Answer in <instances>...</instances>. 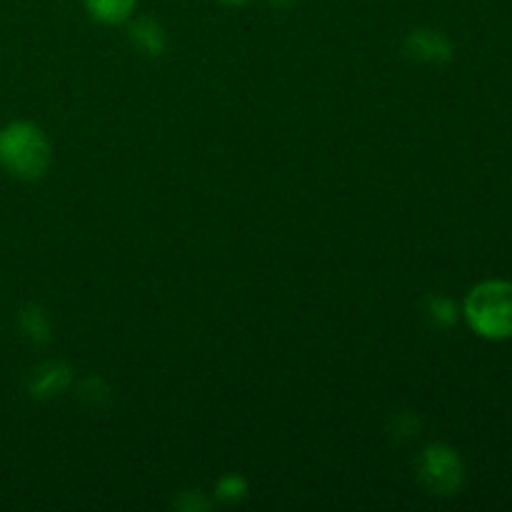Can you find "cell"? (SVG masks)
<instances>
[{
  "label": "cell",
  "mask_w": 512,
  "mask_h": 512,
  "mask_svg": "<svg viewBox=\"0 0 512 512\" xmlns=\"http://www.w3.org/2000/svg\"><path fill=\"white\" fill-rule=\"evenodd\" d=\"M138 0H85L90 18L103 25H118L133 15Z\"/></svg>",
  "instance_id": "cell-5"
},
{
  "label": "cell",
  "mask_w": 512,
  "mask_h": 512,
  "mask_svg": "<svg viewBox=\"0 0 512 512\" xmlns=\"http://www.w3.org/2000/svg\"><path fill=\"white\" fill-rule=\"evenodd\" d=\"M133 40L135 45L148 55H160L165 48L163 30H160V25H155L153 20H140V23H135Z\"/></svg>",
  "instance_id": "cell-6"
},
{
  "label": "cell",
  "mask_w": 512,
  "mask_h": 512,
  "mask_svg": "<svg viewBox=\"0 0 512 512\" xmlns=\"http://www.w3.org/2000/svg\"><path fill=\"white\" fill-rule=\"evenodd\" d=\"M220 3H225V5H245V3H248V0H220Z\"/></svg>",
  "instance_id": "cell-9"
},
{
  "label": "cell",
  "mask_w": 512,
  "mask_h": 512,
  "mask_svg": "<svg viewBox=\"0 0 512 512\" xmlns=\"http://www.w3.org/2000/svg\"><path fill=\"white\" fill-rule=\"evenodd\" d=\"M50 140L28 120H15L0 130V168L18 180H38L50 168Z\"/></svg>",
  "instance_id": "cell-1"
},
{
  "label": "cell",
  "mask_w": 512,
  "mask_h": 512,
  "mask_svg": "<svg viewBox=\"0 0 512 512\" xmlns=\"http://www.w3.org/2000/svg\"><path fill=\"white\" fill-rule=\"evenodd\" d=\"M433 310H435V320H440L443 325L455 323V318H458V310H455V305L445 298L435 300Z\"/></svg>",
  "instance_id": "cell-8"
},
{
  "label": "cell",
  "mask_w": 512,
  "mask_h": 512,
  "mask_svg": "<svg viewBox=\"0 0 512 512\" xmlns=\"http://www.w3.org/2000/svg\"><path fill=\"white\" fill-rule=\"evenodd\" d=\"M408 50L418 60H430V63H440V60H450V43L435 30H415L408 38Z\"/></svg>",
  "instance_id": "cell-4"
},
{
  "label": "cell",
  "mask_w": 512,
  "mask_h": 512,
  "mask_svg": "<svg viewBox=\"0 0 512 512\" xmlns=\"http://www.w3.org/2000/svg\"><path fill=\"white\" fill-rule=\"evenodd\" d=\"M465 320L475 335L485 340L512 338V283L510 280H485L465 298Z\"/></svg>",
  "instance_id": "cell-2"
},
{
  "label": "cell",
  "mask_w": 512,
  "mask_h": 512,
  "mask_svg": "<svg viewBox=\"0 0 512 512\" xmlns=\"http://www.w3.org/2000/svg\"><path fill=\"white\" fill-rule=\"evenodd\" d=\"M420 478L435 495L458 493L465 480L463 460L448 445H430L420 460Z\"/></svg>",
  "instance_id": "cell-3"
},
{
  "label": "cell",
  "mask_w": 512,
  "mask_h": 512,
  "mask_svg": "<svg viewBox=\"0 0 512 512\" xmlns=\"http://www.w3.org/2000/svg\"><path fill=\"white\" fill-rule=\"evenodd\" d=\"M218 493H220V498H225V500H238L240 495L245 493L243 478H235V475H230V478H225L223 483H220Z\"/></svg>",
  "instance_id": "cell-7"
}]
</instances>
